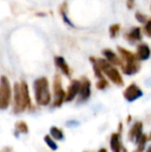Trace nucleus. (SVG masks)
Segmentation results:
<instances>
[{"label": "nucleus", "instance_id": "nucleus-1", "mask_svg": "<svg viewBox=\"0 0 151 152\" xmlns=\"http://www.w3.org/2000/svg\"><path fill=\"white\" fill-rule=\"evenodd\" d=\"M14 102H15V113H21L23 111L31 110L30 95H29V89L26 82L22 81L19 84L16 83L14 86Z\"/></svg>", "mask_w": 151, "mask_h": 152}, {"label": "nucleus", "instance_id": "nucleus-2", "mask_svg": "<svg viewBox=\"0 0 151 152\" xmlns=\"http://www.w3.org/2000/svg\"><path fill=\"white\" fill-rule=\"evenodd\" d=\"M33 88L36 104L39 106H48L51 102V93L49 90V82L47 78H39L35 80Z\"/></svg>", "mask_w": 151, "mask_h": 152}, {"label": "nucleus", "instance_id": "nucleus-3", "mask_svg": "<svg viewBox=\"0 0 151 152\" xmlns=\"http://www.w3.org/2000/svg\"><path fill=\"white\" fill-rule=\"evenodd\" d=\"M96 62L99 67H101V72H105L108 78H109L114 84L118 85V86H122L123 79H122V77H121L120 72H118V69L113 67L112 64L110 63L107 59H97Z\"/></svg>", "mask_w": 151, "mask_h": 152}, {"label": "nucleus", "instance_id": "nucleus-4", "mask_svg": "<svg viewBox=\"0 0 151 152\" xmlns=\"http://www.w3.org/2000/svg\"><path fill=\"white\" fill-rule=\"evenodd\" d=\"M12 98V89L6 77L2 76L0 79V109L5 110L9 106Z\"/></svg>", "mask_w": 151, "mask_h": 152}, {"label": "nucleus", "instance_id": "nucleus-5", "mask_svg": "<svg viewBox=\"0 0 151 152\" xmlns=\"http://www.w3.org/2000/svg\"><path fill=\"white\" fill-rule=\"evenodd\" d=\"M53 87H54V102H53V107H61V104L65 102L66 93L62 89L61 78L59 76H56L54 78Z\"/></svg>", "mask_w": 151, "mask_h": 152}, {"label": "nucleus", "instance_id": "nucleus-6", "mask_svg": "<svg viewBox=\"0 0 151 152\" xmlns=\"http://www.w3.org/2000/svg\"><path fill=\"white\" fill-rule=\"evenodd\" d=\"M142 95H143V91H142L141 89H140V87L137 86L136 84H131L125 89L124 92H123L124 98L129 102H135L136 99L140 98Z\"/></svg>", "mask_w": 151, "mask_h": 152}, {"label": "nucleus", "instance_id": "nucleus-7", "mask_svg": "<svg viewBox=\"0 0 151 152\" xmlns=\"http://www.w3.org/2000/svg\"><path fill=\"white\" fill-rule=\"evenodd\" d=\"M91 84L86 78H84L81 82V88L80 91H79V94H80V97H79L78 102H84L90 97V94H91Z\"/></svg>", "mask_w": 151, "mask_h": 152}, {"label": "nucleus", "instance_id": "nucleus-8", "mask_svg": "<svg viewBox=\"0 0 151 152\" xmlns=\"http://www.w3.org/2000/svg\"><path fill=\"white\" fill-rule=\"evenodd\" d=\"M143 134V123L141 121H138L131 126V128L129 129L128 132V138L131 141L133 142H136L139 140L140 137Z\"/></svg>", "mask_w": 151, "mask_h": 152}, {"label": "nucleus", "instance_id": "nucleus-9", "mask_svg": "<svg viewBox=\"0 0 151 152\" xmlns=\"http://www.w3.org/2000/svg\"><path fill=\"white\" fill-rule=\"evenodd\" d=\"M81 88V82L78 80H73L71 83L69 84V89L66 92V96H65V102H71L74 98L77 96Z\"/></svg>", "mask_w": 151, "mask_h": 152}, {"label": "nucleus", "instance_id": "nucleus-10", "mask_svg": "<svg viewBox=\"0 0 151 152\" xmlns=\"http://www.w3.org/2000/svg\"><path fill=\"white\" fill-rule=\"evenodd\" d=\"M151 55V50L146 44H141L137 49V59L138 60H147Z\"/></svg>", "mask_w": 151, "mask_h": 152}, {"label": "nucleus", "instance_id": "nucleus-11", "mask_svg": "<svg viewBox=\"0 0 151 152\" xmlns=\"http://www.w3.org/2000/svg\"><path fill=\"white\" fill-rule=\"evenodd\" d=\"M111 149L113 152H122V144L120 142V132H114L111 136V141H110Z\"/></svg>", "mask_w": 151, "mask_h": 152}, {"label": "nucleus", "instance_id": "nucleus-12", "mask_svg": "<svg viewBox=\"0 0 151 152\" xmlns=\"http://www.w3.org/2000/svg\"><path fill=\"white\" fill-rule=\"evenodd\" d=\"M139 69H140V64L138 63V61L129 62V63H125L124 65H122L123 74L128 75V76L137 74V72H139Z\"/></svg>", "mask_w": 151, "mask_h": 152}, {"label": "nucleus", "instance_id": "nucleus-13", "mask_svg": "<svg viewBox=\"0 0 151 152\" xmlns=\"http://www.w3.org/2000/svg\"><path fill=\"white\" fill-rule=\"evenodd\" d=\"M125 38L131 42H136L141 40L142 39L141 29H140L139 27H135V28H133L131 31L128 32V33H126Z\"/></svg>", "mask_w": 151, "mask_h": 152}, {"label": "nucleus", "instance_id": "nucleus-14", "mask_svg": "<svg viewBox=\"0 0 151 152\" xmlns=\"http://www.w3.org/2000/svg\"><path fill=\"white\" fill-rule=\"evenodd\" d=\"M103 54L105 55L106 59L110 62L111 64H114V65H122V61L121 59L117 56L116 54L113 52L112 50H104Z\"/></svg>", "mask_w": 151, "mask_h": 152}, {"label": "nucleus", "instance_id": "nucleus-15", "mask_svg": "<svg viewBox=\"0 0 151 152\" xmlns=\"http://www.w3.org/2000/svg\"><path fill=\"white\" fill-rule=\"evenodd\" d=\"M118 51H119V53L121 54V57H122V59L125 61V63H129V62L138 61L136 54H133L131 52H129V51H127V50H125V49L121 48V47H118Z\"/></svg>", "mask_w": 151, "mask_h": 152}, {"label": "nucleus", "instance_id": "nucleus-16", "mask_svg": "<svg viewBox=\"0 0 151 152\" xmlns=\"http://www.w3.org/2000/svg\"><path fill=\"white\" fill-rule=\"evenodd\" d=\"M55 64H56V66H58V67L60 68L61 72L66 77L71 76V69H69V65H67V63L65 62V60L62 57H59V56L55 57Z\"/></svg>", "mask_w": 151, "mask_h": 152}, {"label": "nucleus", "instance_id": "nucleus-17", "mask_svg": "<svg viewBox=\"0 0 151 152\" xmlns=\"http://www.w3.org/2000/svg\"><path fill=\"white\" fill-rule=\"evenodd\" d=\"M50 134L55 140L58 141H62L63 138H64V134H63V132L60 129V128L56 127V126H52L50 129Z\"/></svg>", "mask_w": 151, "mask_h": 152}, {"label": "nucleus", "instance_id": "nucleus-18", "mask_svg": "<svg viewBox=\"0 0 151 152\" xmlns=\"http://www.w3.org/2000/svg\"><path fill=\"white\" fill-rule=\"evenodd\" d=\"M148 141V137L146 136L145 134H142L141 137L139 138V140L137 141V144H138V148H137V151L138 152H143L144 149H145V146H146V143Z\"/></svg>", "mask_w": 151, "mask_h": 152}, {"label": "nucleus", "instance_id": "nucleus-19", "mask_svg": "<svg viewBox=\"0 0 151 152\" xmlns=\"http://www.w3.org/2000/svg\"><path fill=\"white\" fill-rule=\"evenodd\" d=\"M16 129L17 132H21V134H27L28 132V125L24 121H19L16 123Z\"/></svg>", "mask_w": 151, "mask_h": 152}, {"label": "nucleus", "instance_id": "nucleus-20", "mask_svg": "<svg viewBox=\"0 0 151 152\" xmlns=\"http://www.w3.org/2000/svg\"><path fill=\"white\" fill-rule=\"evenodd\" d=\"M44 142H46V144L49 146V148L52 149L53 151H56L57 149H58V146H57V144L54 142V141H53V139L51 138L50 136H48V134H47V136H44Z\"/></svg>", "mask_w": 151, "mask_h": 152}, {"label": "nucleus", "instance_id": "nucleus-21", "mask_svg": "<svg viewBox=\"0 0 151 152\" xmlns=\"http://www.w3.org/2000/svg\"><path fill=\"white\" fill-rule=\"evenodd\" d=\"M108 81L106 80L105 78H101L98 80V82L96 83V88L99 89V90H104V89H106L108 87Z\"/></svg>", "mask_w": 151, "mask_h": 152}, {"label": "nucleus", "instance_id": "nucleus-22", "mask_svg": "<svg viewBox=\"0 0 151 152\" xmlns=\"http://www.w3.org/2000/svg\"><path fill=\"white\" fill-rule=\"evenodd\" d=\"M119 30H120V25H118V24L112 25V26L110 27V34H111V37H115V36L118 34Z\"/></svg>", "mask_w": 151, "mask_h": 152}, {"label": "nucleus", "instance_id": "nucleus-23", "mask_svg": "<svg viewBox=\"0 0 151 152\" xmlns=\"http://www.w3.org/2000/svg\"><path fill=\"white\" fill-rule=\"evenodd\" d=\"M144 33H145L148 37H151V19L147 20V22L145 23V26H144Z\"/></svg>", "mask_w": 151, "mask_h": 152}, {"label": "nucleus", "instance_id": "nucleus-24", "mask_svg": "<svg viewBox=\"0 0 151 152\" xmlns=\"http://www.w3.org/2000/svg\"><path fill=\"white\" fill-rule=\"evenodd\" d=\"M136 19H137L138 21H139L140 23H146L147 22V17L145 16V15H143V14H141V12H138L137 14H136Z\"/></svg>", "mask_w": 151, "mask_h": 152}, {"label": "nucleus", "instance_id": "nucleus-25", "mask_svg": "<svg viewBox=\"0 0 151 152\" xmlns=\"http://www.w3.org/2000/svg\"><path fill=\"white\" fill-rule=\"evenodd\" d=\"M126 5H127V7H128L129 10H133V6H135V0H127Z\"/></svg>", "mask_w": 151, "mask_h": 152}, {"label": "nucleus", "instance_id": "nucleus-26", "mask_svg": "<svg viewBox=\"0 0 151 152\" xmlns=\"http://www.w3.org/2000/svg\"><path fill=\"white\" fill-rule=\"evenodd\" d=\"M78 122H69L67 123V125H78Z\"/></svg>", "mask_w": 151, "mask_h": 152}, {"label": "nucleus", "instance_id": "nucleus-27", "mask_svg": "<svg viewBox=\"0 0 151 152\" xmlns=\"http://www.w3.org/2000/svg\"><path fill=\"white\" fill-rule=\"evenodd\" d=\"M98 152H108V151H107V149H105V148H101V149H99Z\"/></svg>", "mask_w": 151, "mask_h": 152}, {"label": "nucleus", "instance_id": "nucleus-28", "mask_svg": "<svg viewBox=\"0 0 151 152\" xmlns=\"http://www.w3.org/2000/svg\"><path fill=\"white\" fill-rule=\"evenodd\" d=\"M131 116H128V117H127V122H131Z\"/></svg>", "mask_w": 151, "mask_h": 152}, {"label": "nucleus", "instance_id": "nucleus-29", "mask_svg": "<svg viewBox=\"0 0 151 152\" xmlns=\"http://www.w3.org/2000/svg\"><path fill=\"white\" fill-rule=\"evenodd\" d=\"M146 152H151V146L148 147V149H147V151H146Z\"/></svg>", "mask_w": 151, "mask_h": 152}, {"label": "nucleus", "instance_id": "nucleus-30", "mask_svg": "<svg viewBox=\"0 0 151 152\" xmlns=\"http://www.w3.org/2000/svg\"><path fill=\"white\" fill-rule=\"evenodd\" d=\"M122 152H127V150H126L125 148H123V149H122Z\"/></svg>", "mask_w": 151, "mask_h": 152}, {"label": "nucleus", "instance_id": "nucleus-31", "mask_svg": "<svg viewBox=\"0 0 151 152\" xmlns=\"http://www.w3.org/2000/svg\"><path fill=\"white\" fill-rule=\"evenodd\" d=\"M148 140H151V134H150V138H148Z\"/></svg>", "mask_w": 151, "mask_h": 152}, {"label": "nucleus", "instance_id": "nucleus-32", "mask_svg": "<svg viewBox=\"0 0 151 152\" xmlns=\"http://www.w3.org/2000/svg\"><path fill=\"white\" fill-rule=\"evenodd\" d=\"M133 152H138V151H133Z\"/></svg>", "mask_w": 151, "mask_h": 152}]
</instances>
